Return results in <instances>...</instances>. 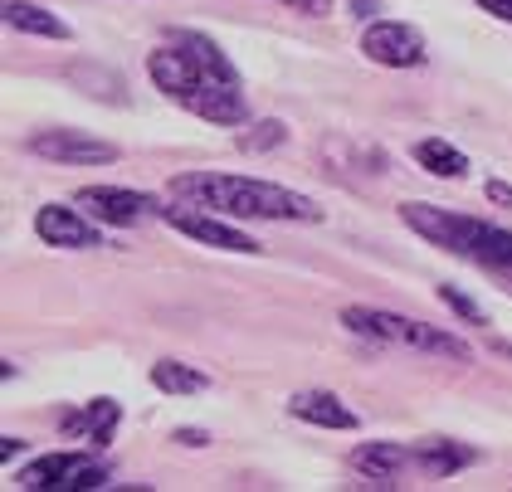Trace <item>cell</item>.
Returning <instances> with one entry per match:
<instances>
[{"mask_svg": "<svg viewBox=\"0 0 512 492\" xmlns=\"http://www.w3.org/2000/svg\"><path fill=\"white\" fill-rule=\"evenodd\" d=\"M147 78L171 103H181L186 113L205 117L215 127H244V117H249L239 69L230 64V54L200 30H171L161 39L147 54Z\"/></svg>", "mask_w": 512, "mask_h": 492, "instance_id": "cell-1", "label": "cell"}, {"mask_svg": "<svg viewBox=\"0 0 512 492\" xmlns=\"http://www.w3.org/2000/svg\"><path fill=\"white\" fill-rule=\"evenodd\" d=\"M20 449H25V439H0V463H5V458H15Z\"/></svg>", "mask_w": 512, "mask_h": 492, "instance_id": "cell-24", "label": "cell"}, {"mask_svg": "<svg viewBox=\"0 0 512 492\" xmlns=\"http://www.w3.org/2000/svg\"><path fill=\"white\" fill-rule=\"evenodd\" d=\"M410 156L430 171V176H444V181H459V176H469V156L459 152V147H449L444 137H425V142H415Z\"/></svg>", "mask_w": 512, "mask_h": 492, "instance_id": "cell-16", "label": "cell"}, {"mask_svg": "<svg viewBox=\"0 0 512 492\" xmlns=\"http://www.w3.org/2000/svg\"><path fill=\"white\" fill-rule=\"evenodd\" d=\"M35 234L49 249H98L103 244L98 220L83 215V210H69V205H44L35 215Z\"/></svg>", "mask_w": 512, "mask_h": 492, "instance_id": "cell-10", "label": "cell"}, {"mask_svg": "<svg viewBox=\"0 0 512 492\" xmlns=\"http://www.w3.org/2000/svg\"><path fill=\"white\" fill-rule=\"evenodd\" d=\"M288 410H293V419L317 424V429H356V424H361L352 405H342L332 390H298V395L288 400Z\"/></svg>", "mask_w": 512, "mask_h": 492, "instance_id": "cell-11", "label": "cell"}, {"mask_svg": "<svg viewBox=\"0 0 512 492\" xmlns=\"http://www.w3.org/2000/svg\"><path fill=\"white\" fill-rule=\"evenodd\" d=\"M5 25L10 30H20V35H40V39H54V44H64V39H74V30L59 20V15H49L44 5H30V0H5Z\"/></svg>", "mask_w": 512, "mask_h": 492, "instance_id": "cell-13", "label": "cell"}, {"mask_svg": "<svg viewBox=\"0 0 512 492\" xmlns=\"http://www.w3.org/2000/svg\"><path fill=\"white\" fill-rule=\"evenodd\" d=\"M439 298H444V303L454 307V312H459L464 322H478V327H488V312H483V307L473 303V298H464V293H459L454 283H439Z\"/></svg>", "mask_w": 512, "mask_h": 492, "instance_id": "cell-19", "label": "cell"}, {"mask_svg": "<svg viewBox=\"0 0 512 492\" xmlns=\"http://www.w3.org/2000/svg\"><path fill=\"white\" fill-rule=\"evenodd\" d=\"M283 137H288L283 122H259L254 132H239V147H244V152H264V147H278Z\"/></svg>", "mask_w": 512, "mask_h": 492, "instance_id": "cell-18", "label": "cell"}, {"mask_svg": "<svg viewBox=\"0 0 512 492\" xmlns=\"http://www.w3.org/2000/svg\"><path fill=\"white\" fill-rule=\"evenodd\" d=\"M415 463H420L430 478H449V473H459V468L478 463V454H473L469 444H454V439H430V444L415 449Z\"/></svg>", "mask_w": 512, "mask_h": 492, "instance_id": "cell-15", "label": "cell"}, {"mask_svg": "<svg viewBox=\"0 0 512 492\" xmlns=\"http://www.w3.org/2000/svg\"><path fill=\"white\" fill-rule=\"evenodd\" d=\"M278 5H288V10H298V15H332V0H278Z\"/></svg>", "mask_w": 512, "mask_h": 492, "instance_id": "cell-20", "label": "cell"}, {"mask_svg": "<svg viewBox=\"0 0 512 492\" xmlns=\"http://www.w3.org/2000/svg\"><path fill=\"white\" fill-rule=\"evenodd\" d=\"M352 463H356V473L371 478V483H395V478L415 463V449L391 444V439H376V444H361L352 454Z\"/></svg>", "mask_w": 512, "mask_h": 492, "instance_id": "cell-12", "label": "cell"}, {"mask_svg": "<svg viewBox=\"0 0 512 492\" xmlns=\"http://www.w3.org/2000/svg\"><path fill=\"white\" fill-rule=\"evenodd\" d=\"M361 54H366L371 64H381V69H420V64L430 59V44H425V35H420L415 25H405V20H376V25H366V35H361Z\"/></svg>", "mask_w": 512, "mask_h": 492, "instance_id": "cell-7", "label": "cell"}, {"mask_svg": "<svg viewBox=\"0 0 512 492\" xmlns=\"http://www.w3.org/2000/svg\"><path fill=\"white\" fill-rule=\"evenodd\" d=\"M478 5H483L488 15H498V20H508L512 25V0H478Z\"/></svg>", "mask_w": 512, "mask_h": 492, "instance_id": "cell-21", "label": "cell"}, {"mask_svg": "<svg viewBox=\"0 0 512 492\" xmlns=\"http://www.w3.org/2000/svg\"><path fill=\"white\" fill-rule=\"evenodd\" d=\"M488 200H493V205H512V186H503V181H488Z\"/></svg>", "mask_w": 512, "mask_h": 492, "instance_id": "cell-22", "label": "cell"}, {"mask_svg": "<svg viewBox=\"0 0 512 492\" xmlns=\"http://www.w3.org/2000/svg\"><path fill=\"white\" fill-rule=\"evenodd\" d=\"M30 152L44 161H59V166H113L118 147L113 142H98L88 132H69V127H54V132H35L30 137Z\"/></svg>", "mask_w": 512, "mask_h": 492, "instance_id": "cell-9", "label": "cell"}, {"mask_svg": "<svg viewBox=\"0 0 512 492\" xmlns=\"http://www.w3.org/2000/svg\"><path fill=\"white\" fill-rule=\"evenodd\" d=\"M342 327L356 337L386 341V346H410L425 356H444V361H469L473 346L444 327H430L420 317H400V312H381V307H342Z\"/></svg>", "mask_w": 512, "mask_h": 492, "instance_id": "cell-4", "label": "cell"}, {"mask_svg": "<svg viewBox=\"0 0 512 492\" xmlns=\"http://www.w3.org/2000/svg\"><path fill=\"white\" fill-rule=\"evenodd\" d=\"M161 220L196 239L205 249H225V254H259V244L244 234L239 225H230V215H215V210H200V205H181V210H161Z\"/></svg>", "mask_w": 512, "mask_h": 492, "instance_id": "cell-8", "label": "cell"}, {"mask_svg": "<svg viewBox=\"0 0 512 492\" xmlns=\"http://www.w3.org/2000/svg\"><path fill=\"white\" fill-rule=\"evenodd\" d=\"M171 195L191 200L200 210L230 215V220H288V225L322 220L317 200H308V195L274 186V181H254V176H225V171H181L171 181Z\"/></svg>", "mask_w": 512, "mask_h": 492, "instance_id": "cell-2", "label": "cell"}, {"mask_svg": "<svg viewBox=\"0 0 512 492\" xmlns=\"http://www.w3.org/2000/svg\"><path fill=\"white\" fill-rule=\"evenodd\" d=\"M400 220L420 239H430L434 249L454 254V259H469V264L483 268H508L512 273V229L473 220V215H454V210H439V205H420V200L400 205Z\"/></svg>", "mask_w": 512, "mask_h": 492, "instance_id": "cell-3", "label": "cell"}, {"mask_svg": "<svg viewBox=\"0 0 512 492\" xmlns=\"http://www.w3.org/2000/svg\"><path fill=\"white\" fill-rule=\"evenodd\" d=\"M74 205H79L83 215H93L98 225H113V229H132V225H147V220H157L161 205L152 195H142V190H122V186H83L74 195Z\"/></svg>", "mask_w": 512, "mask_h": 492, "instance_id": "cell-6", "label": "cell"}, {"mask_svg": "<svg viewBox=\"0 0 512 492\" xmlns=\"http://www.w3.org/2000/svg\"><path fill=\"white\" fill-rule=\"evenodd\" d=\"M118 419H122L118 400H93V405H83V410H74V415L64 419V434H83L93 444H108L113 429H118Z\"/></svg>", "mask_w": 512, "mask_h": 492, "instance_id": "cell-14", "label": "cell"}, {"mask_svg": "<svg viewBox=\"0 0 512 492\" xmlns=\"http://www.w3.org/2000/svg\"><path fill=\"white\" fill-rule=\"evenodd\" d=\"M176 439L191 444V449H200V444H205V429H176Z\"/></svg>", "mask_w": 512, "mask_h": 492, "instance_id": "cell-23", "label": "cell"}, {"mask_svg": "<svg viewBox=\"0 0 512 492\" xmlns=\"http://www.w3.org/2000/svg\"><path fill=\"white\" fill-rule=\"evenodd\" d=\"M152 385L166 390V395H200V390H210V376L200 371V366H186V361H157L152 366Z\"/></svg>", "mask_w": 512, "mask_h": 492, "instance_id": "cell-17", "label": "cell"}, {"mask_svg": "<svg viewBox=\"0 0 512 492\" xmlns=\"http://www.w3.org/2000/svg\"><path fill=\"white\" fill-rule=\"evenodd\" d=\"M103 468L88 463L83 454H44L30 468H20L15 488L25 492H83V488H103Z\"/></svg>", "mask_w": 512, "mask_h": 492, "instance_id": "cell-5", "label": "cell"}]
</instances>
